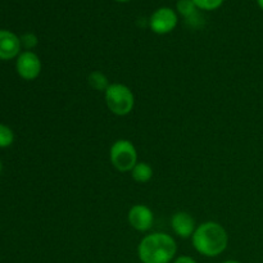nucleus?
Wrapping results in <instances>:
<instances>
[{
	"instance_id": "nucleus-1",
	"label": "nucleus",
	"mask_w": 263,
	"mask_h": 263,
	"mask_svg": "<svg viewBox=\"0 0 263 263\" xmlns=\"http://www.w3.org/2000/svg\"><path fill=\"white\" fill-rule=\"evenodd\" d=\"M192 243L195 251L202 256L217 257L228 248L229 235L220 223L208 221L195 229Z\"/></svg>"
},
{
	"instance_id": "nucleus-2",
	"label": "nucleus",
	"mask_w": 263,
	"mask_h": 263,
	"mask_svg": "<svg viewBox=\"0 0 263 263\" xmlns=\"http://www.w3.org/2000/svg\"><path fill=\"white\" fill-rule=\"evenodd\" d=\"M177 246L171 235L153 233L143 238L138 247V256L143 263H170L176 256Z\"/></svg>"
},
{
	"instance_id": "nucleus-3",
	"label": "nucleus",
	"mask_w": 263,
	"mask_h": 263,
	"mask_svg": "<svg viewBox=\"0 0 263 263\" xmlns=\"http://www.w3.org/2000/svg\"><path fill=\"white\" fill-rule=\"evenodd\" d=\"M105 103L113 115L127 116L133 112L135 105V97L130 87L122 84H110L105 90Z\"/></svg>"
},
{
	"instance_id": "nucleus-4",
	"label": "nucleus",
	"mask_w": 263,
	"mask_h": 263,
	"mask_svg": "<svg viewBox=\"0 0 263 263\" xmlns=\"http://www.w3.org/2000/svg\"><path fill=\"white\" fill-rule=\"evenodd\" d=\"M110 162L113 167L121 172H128L138 163V152L130 140L120 139L110 146Z\"/></svg>"
},
{
	"instance_id": "nucleus-5",
	"label": "nucleus",
	"mask_w": 263,
	"mask_h": 263,
	"mask_svg": "<svg viewBox=\"0 0 263 263\" xmlns=\"http://www.w3.org/2000/svg\"><path fill=\"white\" fill-rule=\"evenodd\" d=\"M179 18L172 8L162 7L157 9L149 18V27L157 35H166L175 30Z\"/></svg>"
},
{
	"instance_id": "nucleus-6",
	"label": "nucleus",
	"mask_w": 263,
	"mask_h": 263,
	"mask_svg": "<svg viewBox=\"0 0 263 263\" xmlns=\"http://www.w3.org/2000/svg\"><path fill=\"white\" fill-rule=\"evenodd\" d=\"M15 68L18 74L23 80L32 81L37 79L41 72V61L36 53L31 50H25L17 57L15 62Z\"/></svg>"
},
{
	"instance_id": "nucleus-7",
	"label": "nucleus",
	"mask_w": 263,
	"mask_h": 263,
	"mask_svg": "<svg viewBox=\"0 0 263 263\" xmlns=\"http://www.w3.org/2000/svg\"><path fill=\"white\" fill-rule=\"evenodd\" d=\"M153 212L144 204H135L128 211V222L138 231H148L153 226Z\"/></svg>"
},
{
	"instance_id": "nucleus-8",
	"label": "nucleus",
	"mask_w": 263,
	"mask_h": 263,
	"mask_svg": "<svg viewBox=\"0 0 263 263\" xmlns=\"http://www.w3.org/2000/svg\"><path fill=\"white\" fill-rule=\"evenodd\" d=\"M21 39L9 30H0V59L10 61L21 54Z\"/></svg>"
},
{
	"instance_id": "nucleus-9",
	"label": "nucleus",
	"mask_w": 263,
	"mask_h": 263,
	"mask_svg": "<svg viewBox=\"0 0 263 263\" xmlns=\"http://www.w3.org/2000/svg\"><path fill=\"white\" fill-rule=\"evenodd\" d=\"M171 226L180 238H192L195 231V221L187 212H176L171 218Z\"/></svg>"
},
{
	"instance_id": "nucleus-10",
	"label": "nucleus",
	"mask_w": 263,
	"mask_h": 263,
	"mask_svg": "<svg viewBox=\"0 0 263 263\" xmlns=\"http://www.w3.org/2000/svg\"><path fill=\"white\" fill-rule=\"evenodd\" d=\"M131 175L136 182L145 184L153 177V168L145 162H138L136 166L131 170Z\"/></svg>"
},
{
	"instance_id": "nucleus-11",
	"label": "nucleus",
	"mask_w": 263,
	"mask_h": 263,
	"mask_svg": "<svg viewBox=\"0 0 263 263\" xmlns=\"http://www.w3.org/2000/svg\"><path fill=\"white\" fill-rule=\"evenodd\" d=\"M87 81H89V85L97 91H104L109 87V81H108L107 76L104 73L99 71H94L89 74L87 77Z\"/></svg>"
},
{
	"instance_id": "nucleus-12",
	"label": "nucleus",
	"mask_w": 263,
	"mask_h": 263,
	"mask_svg": "<svg viewBox=\"0 0 263 263\" xmlns=\"http://www.w3.org/2000/svg\"><path fill=\"white\" fill-rule=\"evenodd\" d=\"M176 9L179 12V14H181L185 20L192 17L194 13L198 12V8L195 7L193 0H179L176 4Z\"/></svg>"
},
{
	"instance_id": "nucleus-13",
	"label": "nucleus",
	"mask_w": 263,
	"mask_h": 263,
	"mask_svg": "<svg viewBox=\"0 0 263 263\" xmlns=\"http://www.w3.org/2000/svg\"><path fill=\"white\" fill-rule=\"evenodd\" d=\"M14 141V133L7 125L0 123V148H8Z\"/></svg>"
},
{
	"instance_id": "nucleus-14",
	"label": "nucleus",
	"mask_w": 263,
	"mask_h": 263,
	"mask_svg": "<svg viewBox=\"0 0 263 263\" xmlns=\"http://www.w3.org/2000/svg\"><path fill=\"white\" fill-rule=\"evenodd\" d=\"M195 7L200 10H205V12H211V10H216L223 4L225 0H193Z\"/></svg>"
},
{
	"instance_id": "nucleus-15",
	"label": "nucleus",
	"mask_w": 263,
	"mask_h": 263,
	"mask_svg": "<svg viewBox=\"0 0 263 263\" xmlns=\"http://www.w3.org/2000/svg\"><path fill=\"white\" fill-rule=\"evenodd\" d=\"M20 39H21V45H22L26 50H31V49L35 48L39 43L37 36L32 32L25 33V35L21 36Z\"/></svg>"
},
{
	"instance_id": "nucleus-16",
	"label": "nucleus",
	"mask_w": 263,
	"mask_h": 263,
	"mask_svg": "<svg viewBox=\"0 0 263 263\" xmlns=\"http://www.w3.org/2000/svg\"><path fill=\"white\" fill-rule=\"evenodd\" d=\"M186 23L190 26V27L198 28V27H200L203 23H204V21H203V17L200 15V13L197 12V13H194L192 17L186 18Z\"/></svg>"
},
{
	"instance_id": "nucleus-17",
	"label": "nucleus",
	"mask_w": 263,
	"mask_h": 263,
	"mask_svg": "<svg viewBox=\"0 0 263 263\" xmlns=\"http://www.w3.org/2000/svg\"><path fill=\"white\" fill-rule=\"evenodd\" d=\"M174 263H197V261L189 256H180L175 259Z\"/></svg>"
},
{
	"instance_id": "nucleus-18",
	"label": "nucleus",
	"mask_w": 263,
	"mask_h": 263,
	"mask_svg": "<svg viewBox=\"0 0 263 263\" xmlns=\"http://www.w3.org/2000/svg\"><path fill=\"white\" fill-rule=\"evenodd\" d=\"M257 4H258V7L263 10V0H257Z\"/></svg>"
},
{
	"instance_id": "nucleus-19",
	"label": "nucleus",
	"mask_w": 263,
	"mask_h": 263,
	"mask_svg": "<svg viewBox=\"0 0 263 263\" xmlns=\"http://www.w3.org/2000/svg\"><path fill=\"white\" fill-rule=\"evenodd\" d=\"M222 263H240L239 261H235V259H229V261H225Z\"/></svg>"
},
{
	"instance_id": "nucleus-20",
	"label": "nucleus",
	"mask_w": 263,
	"mask_h": 263,
	"mask_svg": "<svg viewBox=\"0 0 263 263\" xmlns=\"http://www.w3.org/2000/svg\"><path fill=\"white\" fill-rule=\"evenodd\" d=\"M116 2H118V3H127V2H131V0H116Z\"/></svg>"
},
{
	"instance_id": "nucleus-21",
	"label": "nucleus",
	"mask_w": 263,
	"mask_h": 263,
	"mask_svg": "<svg viewBox=\"0 0 263 263\" xmlns=\"http://www.w3.org/2000/svg\"><path fill=\"white\" fill-rule=\"evenodd\" d=\"M2 168H3V166H2V161H0V174H2Z\"/></svg>"
}]
</instances>
